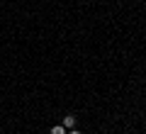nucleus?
Returning <instances> with one entry per match:
<instances>
[{
    "label": "nucleus",
    "mask_w": 146,
    "mask_h": 134,
    "mask_svg": "<svg viewBox=\"0 0 146 134\" xmlns=\"http://www.w3.org/2000/svg\"><path fill=\"white\" fill-rule=\"evenodd\" d=\"M63 127H66V129L76 127V115H66V117H63Z\"/></svg>",
    "instance_id": "obj_1"
},
{
    "label": "nucleus",
    "mask_w": 146,
    "mask_h": 134,
    "mask_svg": "<svg viewBox=\"0 0 146 134\" xmlns=\"http://www.w3.org/2000/svg\"><path fill=\"white\" fill-rule=\"evenodd\" d=\"M66 134H80V132H78V129H76V127H73V129H68Z\"/></svg>",
    "instance_id": "obj_3"
},
{
    "label": "nucleus",
    "mask_w": 146,
    "mask_h": 134,
    "mask_svg": "<svg viewBox=\"0 0 146 134\" xmlns=\"http://www.w3.org/2000/svg\"><path fill=\"white\" fill-rule=\"evenodd\" d=\"M68 129L63 127V124H56V127H51V134H66Z\"/></svg>",
    "instance_id": "obj_2"
}]
</instances>
